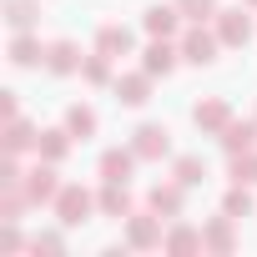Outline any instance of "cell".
<instances>
[{"mask_svg": "<svg viewBox=\"0 0 257 257\" xmlns=\"http://www.w3.org/2000/svg\"><path fill=\"white\" fill-rule=\"evenodd\" d=\"M91 212H101V207H96V192H86L81 182L61 187V197H56V217H61V227H81V222H91Z\"/></svg>", "mask_w": 257, "mask_h": 257, "instance_id": "obj_1", "label": "cell"}, {"mask_svg": "<svg viewBox=\"0 0 257 257\" xmlns=\"http://www.w3.org/2000/svg\"><path fill=\"white\" fill-rule=\"evenodd\" d=\"M26 192H31V202H36V207H56V197H61L56 162H36V167L26 172Z\"/></svg>", "mask_w": 257, "mask_h": 257, "instance_id": "obj_2", "label": "cell"}, {"mask_svg": "<svg viewBox=\"0 0 257 257\" xmlns=\"http://www.w3.org/2000/svg\"><path fill=\"white\" fill-rule=\"evenodd\" d=\"M192 121H197V132L222 137L227 126H232V106H227L222 96H207V101H197V106H192Z\"/></svg>", "mask_w": 257, "mask_h": 257, "instance_id": "obj_3", "label": "cell"}, {"mask_svg": "<svg viewBox=\"0 0 257 257\" xmlns=\"http://www.w3.org/2000/svg\"><path fill=\"white\" fill-rule=\"evenodd\" d=\"M217 46H222V36H212L202 26L182 31V61H192V66H212L217 61Z\"/></svg>", "mask_w": 257, "mask_h": 257, "instance_id": "obj_4", "label": "cell"}, {"mask_svg": "<svg viewBox=\"0 0 257 257\" xmlns=\"http://www.w3.org/2000/svg\"><path fill=\"white\" fill-rule=\"evenodd\" d=\"M132 152L142 162H162L172 152V132H167V126H137V132H132Z\"/></svg>", "mask_w": 257, "mask_h": 257, "instance_id": "obj_5", "label": "cell"}, {"mask_svg": "<svg viewBox=\"0 0 257 257\" xmlns=\"http://www.w3.org/2000/svg\"><path fill=\"white\" fill-rule=\"evenodd\" d=\"M162 242H167V232H162V217H157V212H152V217H147V212L126 217V247H142V252H147V247H162Z\"/></svg>", "mask_w": 257, "mask_h": 257, "instance_id": "obj_6", "label": "cell"}, {"mask_svg": "<svg viewBox=\"0 0 257 257\" xmlns=\"http://www.w3.org/2000/svg\"><path fill=\"white\" fill-rule=\"evenodd\" d=\"M137 162H142V157H137L132 147H126V152H121V147H106L101 162H96V177H101V182H126Z\"/></svg>", "mask_w": 257, "mask_h": 257, "instance_id": "obj_7", "label": "cell"}, {"mask_svg": "<svg viewBox=\"0 0 257 257\" xmlns=\"http://www.w3.org/2000/svg\"><path fill=\"white\" fill-rule=\"evenodd\" d=\"M81 61H86V56H81V46H76V41H66V36H61V41H51V51H46V71H51V76H76V71H81Z\"/></svg>", "mask_w": 257, "mask_h": 257, "instance_id": "obj_8", "label": "cell"}, {"mask_svg": "<svg viewBox=\"0 0 257 257\" xmlns=\"http://www.w3.org/2000/svg\"><path fill=\"white\" fill-rule=\"evenodd\" d=\"M182 192H187V187H182L177 177H172V182H157V187L147 192V207H152L157 217H182Z\"/></svg>", "mask_w": 257, "mask_h": 257, "instance_id": "obj_9", "label": "cell"}, {"mask_svg": "<svg viewBox=\"0 0 257 257\" xmlns=\"http://www.w3.org/2000/svg\"><path fill=\"white\" fill-rule=\"evenodd\" d=\"M111 91H116L121 106H147V101H152V76H147V71H137V76H116Z\"/></svg>", "mask_w": 257, "mask_h": 257, "instance_id": "obj_10", "label": "cell"}, {"mask_svg": "<svg viewBox=\"0 0 257 257\" xmlns=\"http://www.w3.org/2000/svg\"><path fill=\"white\" fill-rule=\"evenodd\" d=\"M132 31H126V26H116V21H106L101 31H96V51L101 56H111V61H121V56H132Z\"/></svg>", "mask_w": 257, "mask_h": 257, "instance_id": "obj_11", "label": "cell"}, {"mask_svg": "<svg viewBox=\"0 0 257 257\" xmlns=\"http://www.w3.org/2000/svg\"><path fill=\"white\" fill-rule=\"evenodd\" d=\"M142 26H147V36H157V41H172V36L182 31V11H177V6H152V11L142 16Z\"/></svg>", "mask_w": 257, "mask_h": 257, "instance_id": "obj_12", "label": "cell"}, {"mask_svg": "<svg viewBox=\"0 0 257 257\" xmlns=\"http://www.w3.org/2000/svg\"><path fill=\"white\" fill-rule=\"evenodd\" d=\"M217 36H222V46H247L252 41L247 11H217Z\"/></svg>", "mask_w": 257, "mask_h": 257, "instance_id": "obj_13", "label": "cell"}, {"mask_svg": "<svg viewBox=\"0 0 257 257\" xmlns=\"http://www.w3.org/2000/svg\"><path fill=\"white\" fill-rule=\"evenodd\" d=\"M96 207H101V217H132V192H126V182H101Z\"/></svg>", "mask_w": 257, "mask_h": 257, "instance_id": "obj_14", "label": "cell"}, {"mask_svg": "<svg viewBox=\"0 0 257 257\" xmlns=\"http://www.w3.org/2000/svg\"><path fill=\"white\" fill-rule=\"evenodd\" d=\"M46 51L51 46H41V36H31V31H16V41H11V66H41L46 61Z\"/></svg>", "mask_w": 257, "mask_h": 257, "instance_id": "obj_15", "label": "cell"}, {"mask_svg": "<svg viewBox=\"0 0 257 257\" xmlns=\"http://www.w3.org/2000/svg\"><path fill=\"white\" fill-rule=\"evenodd\" d=\"M172 66H177V46L152 36V46L142 51V71H147V76H172Z\"/></svg>", "mask_w": 257, "mask_h": 257, "instance_id": "obj_16", "label": "cell"}, {"mask_svg": "<svg viewBox=\"0 0 257 257\" xmlns=\"http://www.w3.org/2000/svg\"><path fill=\"white\" fill-rule=\"evenodd\" d=\"M232 222H237V217H227V212H222V217H212V222L202 227V242H207V252H232V247H237V232H232Z\"/></svg>", "mask_w": 257, "mask_h": 257, "instance_id": "obj_17", "label": "cell"}, {"mask_svg": "<svg viewBox=\"0 0 257 257\" xmlns=\"http://www.w3.org/2000/svg\"><path fill=\"white\" fill-rule=\"evenodd\" d=\"M71 132H66V126H56V132H41V142H36V157L41 162H66L71 157Z\"/></svg>", "mask_w": 257, "mask_h": 257, "instance_id": "obj_18", "label": "cell"}, {"mask_svg": "<svg viewBox=\"0 0 257 257\" xmlns=\"http://www.w3.org/2000/svg\"><path fill=\"white\" fill-rule=\"evenodd\" d=\"M257 147V121H232L227 132H222V152L237 157V152H252Z\"/></svg>", "mask_w": 257, "mask_h": 257, "instance_id": "obj_19", "label": "cell"}, {"mask_svg": "<svg viewBox=\"0 0 257 257\" xmlns=\"http://www.w3.org/2000/svg\"><path fill=\"white\" fill-rule=\"evenodd\" d=\"M167 252H207V242H202V227H187V222H177L172 232H167V242H162Z\"/></svg>", "mask_w": 257, "mask_h": 257, "instance_id": "obj_20", "label": "cell"}, {"mask_svg": "<svg viewBox=\"0 0 257 257\" xmlns=\"http://www.w3.org/2000/svg\"><path fill=\"white\" fill-rule=\"evenodd\" d=\"M172 177L192 192V187H202V182H207V162H202V157H177V162H172Z\"/></svg>", "mask_w": 257, "mask_h": 257, "instance_id": "obj_21", "label": "cell"}, {"mask_svg": "<svg viewBox=\"0 0 257 257\" xmlns=\"http://www.w3.org/2000/svg\"><path fill=\"white\" fill-rule=\"evenodd\" d=\"M96 126H101V121H96L91 106H66V132H71V137L86 142V137H96Z\"/></svg>", "mask_w": 257, "mask_h": 257, "instance_id": "obj_22", "label": "cell"}, {"mask_svg": "<svg viewBox=\"0 0 257 257\" xmlns=\"http://www.w3.org/2000/svg\"><path fill=\"white\" fill-rule=\"evenodd\" d=\"M36 16H41L36 0H6V21H11V31H36Z\"/></svg>", "mask_w": 257, "mask_h": 257, "instance_id": "obj_23", "label": "cell"}, {"mask_svg": "<svg viewBox=\"0 0 257 257\" xmlns=\"http://www.w3.org/2000/svg\"><path fill=\"white\" fill-rule=\"evenodd\" d=\"M36 142H41V137L31 132L21 116H16V121H6V152H16V157H21V152H36Z\"/></svg>", "mask_w": 257, "mask_h": 257, "instance_id": "obj_24", "label": "cell"}, {"mask_svg": "<svg viewBox=\"0 0 257 257\" xmlns=\"http://www.w3.org/2000/svg\"><path fill=\"white\" fill-rule=\"evenodd\" d=\"M81 76H86V86H106V81H111V56H101V51L86 56V61H81Z\"/></svg>", "mask_w": 257, "mask_h": 257, "instance_id": "obj_25", "label": "cell"}, {"mask_svg": "<svg viewBox=\"0 0 257 257\" xmlns=\"http://www.w3.org/2000/svg\"><path fill=\"white\" fill-rule=\"evenodd\" d=\"M177 11H182V21L202 26V21H217V0H177Z\"/></svg>", "mask_w": 257, "mask_h": 257, "instance_id": "obj_26", "label": "cell"}, {"mask_svg": "<svg viewBox=\"0 0 257 257\" xmlns=\"http://www.w3.org/2000/svg\"><path fill=\"white\" fill-rule=\"evenodd\" d=\"M232 182L257 187V152H237V157H232Z\"/></svg>", "mask_w": 257, "mask_h": 257, "instance_id": "obj_27", "label": "cell"}, {"mask_svg": "<svg viewBox=\"0 0 257 257\" xmlns=\"http://www.w3.org/2000/svg\"><path fill=\"white\" fill-rule=\"evenodd\" d=\"M222 212H227V217H247V212H252V197H247L242 182H232V192L222 197Z\"/></svg>", "mask_w": 257, "mask_h": 257, "instance_id": "obj_28", "label": "cell"}, {"mask_svg": "<svg viewBox=\"0 0 257 257\" xmlns=\"http://www.w3.org/2000/svg\"><path fill=\"white\" fill-rule=\"evenodd\" d=\"M26 247H31V242L21 237V227H16V222H6V232H0V252L16 257V252H26Z\"/></svg>", "mask_w": 257, "mask_h": 257, "instance_id": "obj_29", "label": "cell"}, {"mask_svg": "<svg viewBox=\"0 0 257 257\" xmlns=\"http://www.w3.org/2000/svg\"><path fill=\"white\" fill-rule=\"evenodd\" d=\"M61 247H66L61 232H36V237H31V252H61Z\"/></svg>", "mask_w": 257, "mask_h": 257, "instance_id": "obj_30", "label": "cell"}, {"mask_svg": "<svg viewBox=\"0 0 257 257\" xmlns=\"http://www.w3.org/2000/svg\"><path fill=\"white\" fill-rule=\"evenodd\" d=\"M0 116H6V121H16V116H21V106H16V91H0Z\"/></svg>", "mask_w": 257, "mask_h": 257, "instance_id": "obj_31", "label": "cell"}, {"mask_svg": "<svg viewBox=\"0 0 257 257\" xmlns=\"http://www.w3.org/2000/svg\"><path fill=\"white\" fill-rule=\"evenodd\" d=\"M242 6H257V0H242Z\"/></svg>", "mask_w": 257, "mask_h": 257, "instance_id": "obj_32", "label": "cell"}]
</instances>
